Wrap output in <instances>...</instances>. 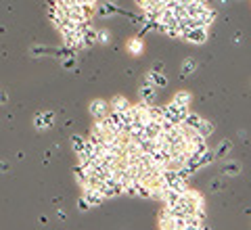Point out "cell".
<instances>
[{
    "mask_svg": "<svg viewBox=\"0 0 251 230\" xmlns=\"http://www.w3.org/2000/svg\"><path fill=\"white\" fill-rule=\"evenodd\" d=\"M182 40L188 44H195V46H201L209 40V27H191L182 34Z\"/></svg>",
    "mask_w": 251,
    "mask_h": 230,
    "instance_id": "cell-1",
    "label": "cell"
},
{
    "mask_svg": "<svg viewBox=\"0 0 251 230\" xmlns=\"http://www.w3.org/2000/svg\"><path fill=\"white\" fill-rule=\"evenodd\" d=\"M61 36H63V44L67 46V49H82L84 46V40H82V29L80 27H72V29H63L61 31Z\"/></svg>",
    "mask_w": 251,
    "mask_h": 230,
    "instance_id": "cell-2",
    "label": "cell"
},
{
    "mask_svg": "<svg viewBox=\"0 0 251 230\" xmlns=\"http://www.w3.org/2000/svg\"><path fill=\"white\" fill-rule=\"evenodd\" d=\"M82 190H84V193H82V197H84L86 201H88V205H90V207H99V205L105 201V197H103V193H100L99 188L82 186Z\"/></svg>",
    "mask_w": 251,
    "mask_h": 230,
    "instance_id": "cell-3",
    "label": "cell"
},
{
    "mask_svg": "<svg viewBox=\"0 0 251 230\" xmlns=\"http://www.w3.org/2000/svg\"><path fill=\"white\" fill-rule=\"evenodd\" d=\"M138 94H140V101H145V102H149V105H155V99H157V88L151 84L145 77L143 80V86H140V90H138Z\"/></svg>",
    "mask_w": 251,
    "mask_h": 230,
    "instance_id": "cell-4",
    "label": "cell"
},
{
    "mask_svg": "<svg viewBox=\"0 0 251 230\" xmlns=\"http://www.w3.org/2000/svg\"><path fill=\"white\" fill-rule=\"evenodd\" d=\"M109 111H111V107H109V102L103 99H97V101L90 102V115L94 120H100V117L109 115Z\"/></svg>",
    "mask_w": 251,
    "mask_h": 230,
    "instance_id": "cell-5",
    "label": "cell"
},
{
    "mask_svg": "<svg viewBox=\"0 0 251 230\" xmlns=\"http://www.w3.org/2000/svg\"><path fill=\"white\" fill-rule=\"evenodd\" d=\"M54 122V113H50V111H44V113H38L34 117V128L38 132H42V130H49L50 126Z\"/></svg>",
    "mask_w": 251,
    "mask_h": 230,
    "instance_id": "cell-6",
    "label": "cell"
},
{
    "mask_svg": "<svg viewBox=\"0 0 251 230\" xmlns=\"http://www.w3.org/2000/svg\"><path fill=\"white\" fill-rule=\"evenodd\" d=\"M130 105H132V102H130L128 99H126V97H122V94H117V97H113V99H111V102H109V107H111V111H117V113H126Z\"/></svg>",
    "mask_w": 251,
    "mask_h": 230,
    "instance_id": "cell-7",
    "label": "cell"
},
{
    "mask_svg": "<svg viewBox=\"0 0 251 230\" xmlns=\"http://www.w3.org/2000/svg\"><path fill=\"white\" fill-rule=\"evenodd\" d=\"M147 80L151 82L155 88H166V86H168V77L163 76L161 71H155V69H151V71L147 74Z\"/></svg>",
    "mask_w": 251,
    "mask_h": 230,
    "instance_id": "cell-8",
    "label": "cell"
},
{
    "mask_svg": "<svg viewBox=\"0 0 251 230\" xmlns=\"http://www.w3.org/2000/svg\"><path fill=\"white\" fill-rule=\"evenodd\" d=\"M201 228H207L205 220H201L197 216H186L184 218V230H201Z\"/></svg>",
    "mask_w": 251,
    "mask_h": 230,
    "instance_id": "cell-9",
    "label": "cell"
},
{
    "mask_svg": "<svg viewBox=\"0 0 251 230\" xmlns=\"http://www.w3.org/2000/svg\"><path fill=\"white\" fill-rule=\"evenodd\" d=\"M145 51V40H143V36H136V38H132V40L128 42V52L130 54H143Z\"/></svg>",
    "mask_w": 251,
    "mask_h": 230,
    "instance_id": "cell-10",
    "label": "cell"
},
{
    "mask_svg": "<svg viewBox=\"0 0 251 230\" xmlns=\"http://www.w3.org/2000/svg\"><path fill=\"white\" fill-rule=\"evenodd\" d=\"M82 40H84V46H92V44H97L99 42V31L94 29L92 26H88L84 29V34H82Z\"/></svg>",
    "mask_w": 251,
    "mask_h": 230,
    "instance_id": "cell-11",
    "label": "cell"
},
{
    "mask_svg": "<svg viewBox=\"0 0 251 230\" xmlns=\"http://www.w3.org/2000/svg\"><path fill=\"white\" fill-rule=\"evenodd\" d=\"M174 102H178V105H184V107H191V102H193V94L188 92V90H178L174 94V99H172Z\"/></svg>",
    "mask_w": 251,
    "mask_h": 230,
    "instance_id": "cell-12",
    "label": "cell"
},
{
    "mask_svg": "<svg viewBox=\"0 0 251 230\" xmlns=\"http://www.w3.org/2000/svg\"><path fill=\"white\" fill-rule=\"evenodd\" d=\"M214 130H216V126L211 124L209 120H203L201 117V122H199V126H197V132L201 134V136H205V138H209L211 134H214Z\"/></svg>",
    "mask_w": 251,
    "mask_h": 230,
    "instance_id": "cell-13",
    "label": "cell"
},
{
    "mask_svg": "<svg viewBox=\"0 0 251 230\" xmlns=\"http://www.w3.org/2000/svg\"><path fill=\"white\" fill-rule=\"evenodd\" d=\"M222 174H224V176H230V178L239 176V174H241V165L237 161H226L222 165Z\"/></svg>",
    "mask_w": 251,
    "mask_h": 230,
    "instance_id": "cell-14",
    "label": "cell"
},
{
    "mask_svg": "<svg viewBox=\"0 0 251 230\" xmlns=\"http://www.w3.org/2000/svg\"><path fill=\"white\" fill-rule=\"evenodd\" d=\"M195 69H197V61H195L193 57H186L182 61V69H180V74H182V77H188L191 74H195Z\"/></svg>",
    "mask_w": 251,
    "mask_h": 230,
    "instance_id": "cell-15",
    "label": "cell"
},
{
    "mask_svg": "<svg viewBox=\"0 0 251 230\" xmlns=\"http://www.w3.org/2000/svg\"><path fill=\"white\" fill-rule=\"evenodd\" d=\"M230 149H232V142H230V140H220L218 149L214 151V153H216V159H222V157H226V155L230 153Z\"/></svg>",
    "mask_w": 251,
    "mask_h": 230,
    "instance_id": "cell-16",
    "label": "cell"
},
{
    "mask_svg": "<svg viewBox=\"0 0 251 230\" xmlns=\"http://www.w3.org/2000/svg\"><path fill=\"white\" fill-rule=\"evenodd\" d=\"M97 13L100 15V17H111V15L120 13V11H117L115 2H105V4H100V6H99V9H97Z\"/></svg>",
    "mask_w": 251,
    "mask_h": 230,
    "instance_id": "cell-17",
    "label": "cell"
},
{
    "mask_svg": "<svg viewBox=\"0 0 251 230\" xmlns=\"http://www.w3.org/2000/svg\"><path fill=\"white\" fill-rule=\"evenodd\" d=\"M214 159H216V153L211 149H205L203 153H199V168H205V165L214 163Z\"/></svg>",
    "mask_w": 251,
    "mask_h": 230,
    "instance_id": "cell-18",
    "label": "cell"
},
{
    "mask_svg": "<svg viewBox=\"0 0 251 230\" xmlns=\"http://www.w3.org/2000/svg\"><path fill=\"white\" fill-rule=\"evenodd\" d=\"M199 122H201V115H197V113H193V111H188L186 113V117L180 124H184V126H188V128H193V130H197V126H199Z\"/></svg>",
    "mask_w": 251,
    "mask_h": 230,
    "instance_id": "cell-19",
    "label": "cell"
},
{
    "mask_svg": "<svg viewBox=\"0 0 251 230\" xmlns=\"http://www.w3.org/2000/svg\"><path fill=\"white\" fill-rule=\"evenodd\" d=\"M74 176H75V180H77V184H80V186H84V182H86V178H88V172H86V170L82 168V165H80V163H77V165H75V168H74Z\"/></svg>",
    "mask_w": 251,
    "mask_h": 230,
    "instance_id": "cell-20",
    "label": "cell"
},
{
    "mask_svg": "<svg viewBox=\"0 0 251 230\" xmlns=\"http://www.w3.org/2000/svg\"><path fill=\"white\" fill-rule=\"evenodd\" d=\"M72 147H74V151H75V155L82 153L84 147H86V138H84V136H77V134H75V136H72Z\"/></svg>",
    "mask_w": 251,
    "mask_h": 230,
    "instance_id": "cell-21",
    "label": "cell"
},
{
    "mask_svg": "<svg viewBox=\"0 0 251 230\" xmlns=\"http://www.w3.org/2000/svg\"><path fill=\"white\" fill-rule=\"evenodd\" d=\"M99 42L109 44V42H111V34H109L107 29H99Z\"/></svg>",
    "mask_w": 251,
    "mask_h": 230,
    "instance_id": "cell-22",
    "label": "cell"
},
{
    "mask_svg": "<svg viewBox=\"0 0 251 230\" xmlns=\"http://www.w3.org/2000/svg\"><path fill=\"white\" fill-rule=\"evenodd\" d=\"M222 188H224L222 180H211V182H209V190H211V193H220Z\"/></svg>",
    "mask_w": 251,
    "mask_h": 230,
    "instance_id": "cell-23",
    "label": "cell"
},
{
    "mask_svg": "<svg viewBox=\"0 0 251 230\" xmlns=\"http://www.w3.org/2000/svg\"><path fill=\"white\" fill-rule=\"evenodd\" d=\"M77 205H80V211H88V209H90V205H88V201H86L84 197H80V201H77Z\"/></svg>",
    "mask_w": 251,
    "mask_h": 230,
    "instance_id": "cell-24",
    "label": "cell"
},
{
    "mask_svg": "<svg viewBox=\"0 0 251 230\" xmlns=\"http://www.w3.org/2000/svg\"><path fill=\"white\" fill-rule=\"evenodd\" d=\"M153 69H155V71H163V63H161V61H159V63H155Z\"/></svg>",
    "mask_w": 251,
    "mask_h": 230,
    "instance_id": "cell-25",
    "label": "cell"
}]
</instances>
